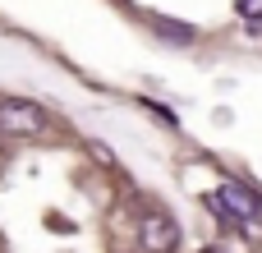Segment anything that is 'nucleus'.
<instances>
[{"mask_svg":"<svg viewBox=\"0 0 262 253\" xmlns=\"http://www.w3.org/2000/svg\"><path fill=\"white\" fill-rule=\"evenodd\" d=\"M0 129L23 138V134H41L46 129V111L23 101V97H0Z\"/></svg>","mask_w":262,"mask_h":253,"instance_id":"obj_2","label":"nucleus"},{"mask_svg":"<svg viewBox=\"0 0 262 253\" xmlns=\"http://www.w3.org/2000/svg\"><path fill=\"white\" fill-rule=\"evenodd\" d=\"M138 249L143 253H175L180 249V221L161 207H147L138 221Z\"/></svg>","mask_w":262,"mask_h":253,"instance_id":"obj_1","label":"nucleus"},{"mask_svg":"<svg viewBox=\"0 0 262 253\" xmlns=\"http://www.w3.org/2000/svg\"><path fill=\"white\" fill-rule=\"evenodd\" d=\"M216 198H221V203H226V207H230L235 217H244V221L262 217L258 194H249V189H244V184H235V180H230V184H221V189H216Z\"/></svg>","mask_w":262,"mask_h":253,"instance_id":"obj_3","label":"nucleus"},{"mask_svg":"<svg viewBox=\"0 0 262 253\" xmlns=\"http://www.w3.org/2000/svg\"><path fill=\"white\" fill-rule=\"evenodd\" d=\"M157 32H161L166 41H193V28H184V23H166V18H157Z\"/></svg>","mask_w":262,"mask_h":253,"instance_id":"obj_5","label":"nucleus"},{"mask_svg":"<svg viewBox=\"0 0 262 253\" xmlns=\"http://www.w3.org/2000/svg\"><path fill=\"white\" fill-rule=\"evenodd\" d=\"M92 157H97L101 166H115V152H111V147H101V143H92Z\"/></svg>","mask_w":262,"mask_h":253,"instance_id":"obj_7","label":"nucleus"},{"mask_svg":"<svg viewBox=\"0 0 262 253\" xmlns=\"http://www.w3.org/2000/svg\"><path fill=\"white\" fill-rule=\"evenodd\" d=\"M207 207H212V217H216L221 226H230V230H244V226H249V221H244V217H235V212H230V207H226V203H221L216 194L207 198Z\"/></svg>","mask_w":262,"mask_h":253,"instance_id":"obj_4","label":"nucleus"},{"mask_svg":"<svg viewBox=\"0 0 262 253\" xmlns=\"http://www.w3.org/2000/svg\"><path fill=\"white\" fill-rule=\"evenodd\" d=\"M239 18H249V23H262V0H239Z\"/></svg>","mask_w":262,"mask_h":253,"instance_id":"obj_6","label":"nucleus"}]
</instances>
